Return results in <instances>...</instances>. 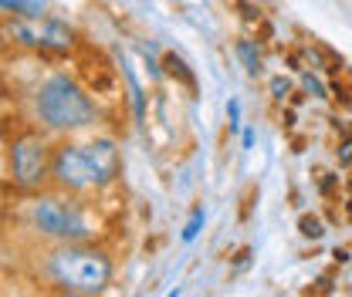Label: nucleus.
Returning a JSON list of instances; mask_svg holds the SVG:
<instances>
[{"label":"nucleus","instance_id":"obj_1","mask_svg":"<svg viewBox=\"0 0 352 297\" xmlns=\"http://www.w3.org/2000/svg\"><path fill=\"white\" fill-rule=\"evenodd\" d=\"M119 149L112 139L95 142H65L51 152V179L68 193L102 189L119 179Z\"/></svg>","mask_w":352,"mask_h":297},{"label":"nucleus","instance_id":"obj_2","mask_svg":"<svg viewBox=\"0 0 352 297\" xmlns=\"http://www.w3.org/2000/svg\"><path fill=\"white\" fill-rule=\"evenodd\" d=\"M47 277L68 294H98L112 281V260L105 250L65 243L47 257Z\"/></svg>","mask_w":352,"mask_h":297},{"label":"nucleus","instance_id":"obj_3","mask_svg":"<svg viewBox=\"0 0 352 297\" xmlns=\"http://www.w3.org/2000/svg\"><path fill=\"white\" fill-rule=\"evenodd\" d=\"M34 112L44 128L51 132H78L95 122V105L88 91L68 75H51L38 95H34Z\"/></svg>","mask_w":352,"mask_h":297},{"label":"nucleus","instance_id":"obj_4","mask_svg":"<svg viewBox=\"0 0 352 297\" xmlns=\"http://www.w3.org/2000/svg\"><path fill=\"white\" fill-rule=\"evenodd\" d=\"M34 230H41L47 240H61V243H85L95 233L85 216V206L78 200H65V196H41L31 206Z\"/></svg>","mask_w":352,"mask_h":297},{"label":"nucleus","instance_id":"obj_5","mask_svg":"<svg viewBox=\"0 0 352 297\" xmlns=\"http://www.w3.org/2000/svg\"><path fill=\"white\" fill-rule=\"evenodd\" d=\"M3 34L14 44H21V47L54 51V54H58V51H72V44H75V31H72L68 24L47 17V14H38V17H17V14H14V17L7 21Z\"/></svg>","mask_w":352,"mask_h":297},{"label":"nucleus","instance_id":"obj_6","mask_svg":"<svg viewBox=\"0 0 352 297\" xmlns=\"http://www.w3.org/2000/svg\"><path fill=\"white\" fill-rule=\"evenodd\" d=\"M10 176L21 189H38L51 176V149L41 132H21L10 142Z\"/></svg>","mask_w":352,"mask_h":297},{"label":"nucleus","instance_id":"obj_7","mask_svg":"<svg viewBox=\"0 0 352 297\" xmlns=\"http://www.w3.org/2000/svg\"><path fill=\"white\" fill-rule=\"evenodd\" d=\"M234 54L241 58V64H244V71L248 75H261V51H258V44L254 41H237L234 44Z\"/></svg>","mask_w":352,"mask_h":297},{"label":"nucleus","instance_id":"obj_8","mask_svg":"<svg viewBox=\"0 0 352 297\" xmlns=\"http://www.w3.org/2000/svg\"><path fill=\"white\" fill-rule=\"evenodd\" d=\"M47 10L44 0H0V14H17V17H38Z\"/></svg>","mask_w":352,"mask_h":297},{"label":"nucleus","instance_id":"obj_9","mask_svg":"<svg viewBox=\"0 0 352 297\" xmlns=\"http://www.w3.org/2000/svg\"><path fill=\"white\" fill-rule=\"evenodd\" d=\"M204 223H207V213H204V206H197V210H193V216L186 219V226H183V233H179V237H183V243H193V240L200 237V230H204Z\"/></svg>","mask_w":352,"mask_h":297},{"label":"nucleus","instance_id":"obj_10","mask_svg":"<svg viewBox=\"0 0 352 297\" xmlns=\"http://www.w3.org/2000/svg\"><path fill=\"white\" fill-rule=\"evenodd\" d=\"M126 68V64H122ZM126 78H129V88H132V108H135V122H142L146 119V98H142V88L135 82V75H132L129 68H126Z\"/></svg>","mask_w":352,"mask_h":297},{"label":"nucleus","instance_id":"obj_11","mask_svg":"<svg viewBox=\"0 0 352 297\" xmlns=\"http://www.w3.org/2000/svg\"><path fill=\"white\" fill-rule=\"evenodd\" d=\"M302 233H305V237H311V240H318L325 230H322V223H318L315 216H305V219H302Z\"/></svg>","mask_w":352,"mask_h":297},{"label":"nucleus","instance_id":"obj_12","mask_svg":"<svg viewBox=\"0 0 352 297\" xmlns=\"http://www.w3.org/2000/svg\"><path fill=\"white\" fill-rule=\"evenodd\" d=\"M227 119H230V132H237V128H241V102H237V98H230V102H227Z\"/></svg>","mask_w":352,"mask_h":297},{"label":"nucleus","instance_id":"obj_13","mask_svg":"<svg viewBox=\"0 0 352 297\" xmlns=\"http://www.w3.org/2000/svg\"><path fill=\"white\" fill-rule=\"evenodd\" d=\"M288 91H292V82H288V78H271V95H274V98H285Z\"/></svg>","mask_w":352,"mask_h":297},{"label":"nucleus","instance_id":"obj_14","mask_svg":"<svg viewBox=\"0 0 352 297\" xmlns=\"http://www.w3.org/2000/svg\"><path fill=\"white\" fill-rule=\"evenodd\" d=\"M305 91L315 95V98H325V85H322L318 78H311V75H305Z\"/></svg>","mask_w":352,"mask_h":297},{"label":"nucleus","instance_id":"obj_15","mask_svg":"<svg viewBox=\"0 0 352 297\" xmlns=\"http://www.w3.org/2000/svg\"><path fill=\"white\" fill-rule=\"evenodd\" d=\"M241 139H244V149H251V145H254V128H244Z\"/></svg>","mask_w":352,"mask_h":297}]
</instances>
